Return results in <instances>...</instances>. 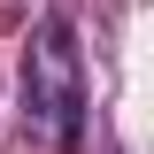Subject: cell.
I'll list each match as a JSON object with an SVG mask.
<instances>
[{"instance_id": "cell-1", "label": "cell", "mask_w": 154, "mask_h": 154, "mask_svg": "<svg viewBox=\"0 0 154 154\" xmlns=\"http://www.w3.org/2000/svg\"><path fill=\"white\" fill-rule=\"evenodd\" d=\"M23 123L46 131L62 154L85 146V62H77V23L69 16L38 23V46L23 62Z\"/></svg>"}]
</instances>
